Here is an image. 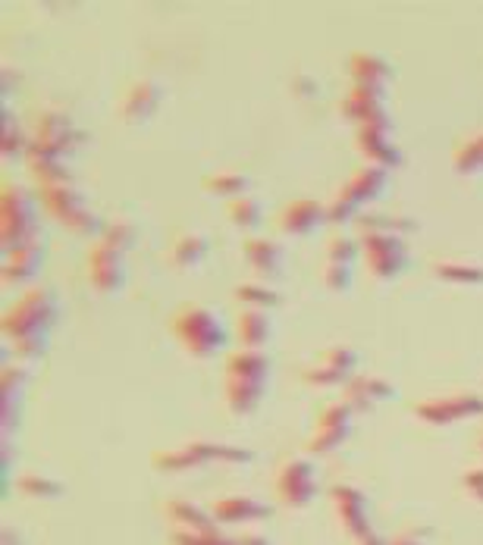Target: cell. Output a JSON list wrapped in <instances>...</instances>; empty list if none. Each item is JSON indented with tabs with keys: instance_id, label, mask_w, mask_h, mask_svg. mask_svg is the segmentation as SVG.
I'll list each match as a JSON object with an SVG mask.
<instances>
[{
	"instance_id": "cell-1",
	"label": "cell",
	"mask_w": 483,
	"mask_h": 545,
	"mask_svg": "<svg viewBox=\"0 0 483 545\" xmlns=\"http://www.w3.org/2000/svg\"><path fill=\"white\" fill-rule=\"evenodd\" d=\"M60 320V298L51 286H29L4 314V339L19 358H41Z\"/></svg>"
},
{
	"instance_id": "cell-2",
	"label": "cell",
	"mask_w": 483,
	"mask_h": 545,
	"mask_svg": "<svg viewBox=\"0 0 483 545\" xmlns=\"http://www.w3.org/2000/svg\"><path fill=\"white\" fill-rule=\"evenodd\" d=\"M167 329H170V336L182 345V351L192 354V358H198V361L214 358V354H220L229 345L226 323L220 320V314L211 304H201V301L179 304L167 320Z\"/></svg>"
},
{
	"instance_id": "cell-3",
	"label": "cell",
	"mask_w": 483,
	"mask_h": 545,
	"mask_svg": "<svg viewBox=\"0 0 483 545\" xmlns=\"http://www.w3.org/2000/svg\"><path fill=\"white\" fill-rule=\"evenodd\" d=\"M386 188H389V170L367 167L364 163L361 170H355L333 192V198L327 204V223H333V226L355 223L367 204H377L386 195Z\"/></svg>"
},
{
	"instance_id": "cell-4",
	"label": "cell",
	"mask_w": 483,
	"mask_h": 545,
	"mask_svg": "<svg viewBox=\"0 0 483 545\" xmlns=\"http://www.w3.org/2000/svg\"><path fill=\"white\" fill-rule=\"evenodd\" d=\"M41 239L38 226V198L19 182H4L0 195V245L4 254Z\"/></svg>"
},
{
	"instance_id": "cell-5",
	"label": "cell",
	"mask_w": 483,
	"mask_h": 545,
	"mask_svg": "<svg viewBox=\"0 0 483 545\" xmlns=\"http://www.w3.org/2000/svg\"><path fill=\"white\" fill-rule=\"evenodd\" d=\"M41 207L48 217H54L63 229H69L73 235H82V239H101V232L107 226V220H101V213H95L88 207L85 195L79 192V188L73 182L66 185H48L41 188Z\"/></svg>"
},
{
	"instance_id": "cell-6",
	"label": "cell",
	"mask_w": 483,
	"mask_h": 545,
	"mask_svg": "<svg viewBox=\"0 0 483 545\" xmlns=\"http://www.w3.org/2000/svg\"><path fill=\"white\" fill-rule=\"evenodd\" d=\"M85 141H88V135L76 126V120H69V113H63L57 107H44L35 113L32 141H29L26 154L66 160L73 151H79Z\"/></svg>"
},
{
	"instance_id": "cell-7",
	"label": "cell",
	"mask_w": 483,
	"mask_h": 545,
	"mask_svg": "<svg viewBox=\"0 0 483 545\" xmlns=\"http://www.w3.org/2000/svg\"><path fill=\"white\" fill-rule=\"evenodd\" d=\"M364 267L377 282H393L408 270V245L396 232H361Z\"/></svg>"
},
{
	"instance_id": "cell-8",
	"label": "cell",
	"mask_w": 483,
	"mask_h": 545,
	"mask_svg": "<svg viewBox=\"0 0 483 545\" xmlns=\"http://www.w3.org/2000/svg\"><path fill=\"white\" fill-rule=\"evenodd\" d=\"M273 495L276 502L298 511L308 508L317 495V470L305 458H286L273 470Z\"/></svg>"
},
{
	"instance_id": "cell-9",
	"label": "cell",
	"mask_w": 483,
	"mask_h": 545,
	"mask_svg": "<svg viewBox=\"0 0 483 545\" xmlns=\"http://www.w3.org/2000/svg\"><path fill=\"white\" fill-rule=\"evenodd\" d=\"M85 276L91 289L101 295H117L126 286V254L107 245L104 239H95L85 251Z\"/></svg>"
},
{
	"instance_id": "cell-10",
	"label": "cell",
	"mask_w": 483,
	"mask_h": 545,
	"mask_svg": "<svg viewBox=\"0 0 483 545\" xmlns=\"http://www.w3.org/2000/svg\"><path fill=\"white\" fill-rule=\"evenodd\" d=\"M352 423H355V408L349 401H327L320 408L317 420H314V430L308 436V452L311 455H330L336 448L349 439L352 433Z\"/></svg>"
},
{
	"instance_id": "cell-11",
	"label": "cell",
	"mask_w": 483,
	"mask_h": 545,
	"mask_svg": "<svg viewBox=\"0 0 483 545\" xmlns=\"http://www.w3.org/2000/svg\"><path fill=\"white\" fill-rule=\"evenodd\" d=\"M358 367V351L349 345H330L327 351H320V358L302 370V379L308 386L330 389V386H349V379L355 376Z\"/></svg>"
},
{
	"instance_id": "cell-12",
	"label": "cell",
	"mask_w": 483,
	"mask_h": 545,
	"mask_svg": "<svg viewBox=\"0 0 483 545\" xmlns=\"http://www.w3.org/2000/svg\"><path fill=\"white\" fill-rule=\"evenodd\" d=\"M483 414V398L474 392H455V395H436L414 405V417L430 426H452L458 420H468Z\"/></svg>"
},
{
	"instance_id": "cell-13",
	"label": "cell",
	"mask_w": 483,
	"mask_h": 545,
	"mask_svg": "<svg viewBox=\"0 0 483 545\" xmlns=\"http://www.w3.org/2000/svg\"><path fill=\"white\" fill-rule=\"evenodd\" d=\"M160 101H164V85L151 76L132 79L117 98V116L126 126H142L157 113Z\"/></svg>"
},
{
	"instance_id": "cell-14",
	"label": "cell",
	"mask_w": 483,
	"mask_h": 545,
	"mask_svg": "<svg viewBox=\"0 0 483 545\" xmlns=\"http://www.w3.org/2000/svg\"><path fill=\"white\" fill-rule=\"evenodd\" d=\"M339 113L342 120L361 126H380V129H393V116L386 110V91H374V88H361L352 85L345 91V98L339 101Z\"/></svg>"
},
{
	"instance_id": "cell-15",
	"label": "cell",
	"mask_w": 483,
	"mask_h": 545,
	"mask_svg": "<svg viewBox=\"0 0 483 545\" xmlns=\"http://www.w3.org/2000/svg\"><path fill=\"white\" fill-rule=\"evenodd\" d=\"M211 461H220V442H207V439H192L176 448H160V452L151 455V464L160 473H186Z\"/></svg>"
},
{
	"instance_id": "cell-16",
	"label": "cell",
	"mask_w": 483,
	"mask_h": 545,
	"mask_svg": "<svg viewBox=\"0 0 483 545\" xmlns=\"http://www.w3.org/2000/svg\"><path fill=\"white\" fill-rule=\"evenodd\" d=\"M327 223V204H320L314 198H295L286 201L280 210L273 213V229L292 235V239H302V235L317 232Z\"/></svg>"
},
{
	"instance_id": "cell-17",
	"label": "cell",
	"mask_w": 483,
	"mask_h": 545,
	"mask_svg": "<svg viewBox=\"0 0 483 545\" xmlns=\"http://www.w3.org/2000/svg\"><path fill=\"white\" fill-rule=\"evenodd\" d=\"M355 151L364 157L367 167H383V170H399L405 160L393 138V129L380 126H361L355 132Z\"/></svg>"
},
{
	"instance_id": "cell-18",
	"label": "cell",
	"mask_w": 483,
	"mask_h": 545,
	"mask_svg": "<svg viewBox=\"0 0 483 545\" xmlns=\"http://www.w3.org/2000/svg\"><path fill=\"white\" fill-rule=\"evenodd\" d=\"M330 502H333L339 527L352 539H361L367 530H371V524H367V499H364V492L358 486H349V483L333 486L330 489Z\"/></svg>"
},
{
	"instance_id": "cell-19",
	"label": "cell",
	"mask_w": 483,
	"mask_h": 545,
	"mask_svg": "<svg viewBox=\"0 0 483 545\" xmlns=\"http://www.w3.org/2000/svg\"><path fill=\"white\" fill-rule=\"evenodd\" d=\"M242 257L251 267L258 279H280L283 264H286V251L283 245H276L273 239H261V235H251L242 242Z\"/></svg>"
},
{
	"instance_id": "cell-20",
	"label": "cell",
	"mask_w": 483,
	"mask_h": 545,
	"mask_svg": "<svg viewBox=\"0 0 483 545\" xmlns=\"http://www.w3.org/2000/svg\"><path fill=\"white\" fill-rule=\"evenodd\" d=\"M44 260V239H35L10 254H4V289H19L32 282Z\"/></svg>"
},
{
	"instance_id": "cell-21",
	"label": "cell",
	"mask_w": 483,
	"mask_h": 545,
	"mask_svg": "<svg viewBox=\"0 0 483 545\" xmlns=\"http://www.w3.org/2000/svg\"><path fill=\"white\" fill-rule=\"evenodd\" d=\"M207 248H211V242H207L204 232L182 229L170 239V245L164 251V260H167V267H173V270H192L207 257Z\"/></svg>"
},
{
	"instance_id": "cell-22",
	"label": "cell",
	"mask_w": 483,
	"mask_h": 545,
	"mask_svg": "<svg viewBox=\"0 0 483 545\" xmlns=\"http://www.w3.org/2000/svg\"><path fill=\"white\" fill-rule=\"evenodd\" d=\"M349 69V79L352 85H361V88H374V91H386V85L393 82V66H389L380 54H371V51H355L345 63Z\"/></svg>"
},
{
	"instance_id": "cell-23",
	"label": "cell",
	"mask_w": 483,
	"mask_h": 545,
	"mask_svg": "<svg viewBox=\"0 0 483 545\" xmlns=\"http://www.w3.org/2000/svg\"><path fill=\"white\" fill-rule=\"evenodd\" d=\"M386 398H396V386L374 373L352 376L349 386H345V401H349L355 411H371L377 401H386Z\"/></svg>"
},
{
	"instance_id": "cell-24",
	"label": "cell",
	"mask_w": 483,
	"mask_h": 545,
	"mask_svg": "<svg viewBox=\"0 0 483 545\" xmlns=\"http://www.w3.org/2000/svg\"><path fill=\"white\" fill-rule=\"evenodd\" d=\"M217 524H248V520H264L270 517V508L251 495H226V499L214 502L211 508Z\"/></svg>"
},
{
	"instance_id": "cell-25",
	"label": "cell",
	"mask_w": 483,
	"mask_h": 545,
	"mask_svg": "<svg viewBox=\"0 0 483 545\" xmlns=\"http://www.w3.org/2000/svg\"><path fill=\"white\" fill-rule=\"evenodd\" d=\"M223 376L236 379H255V383H267L270 376V358L261 348H236L233 354H226L223 361Z\"/></svg>"
},
{
	"instance_id": "cell-26",
	"label": "cell",
	"mask_w": 483,
	"mask_h": 545,
	"mask_svg": "<svg viewBox=\"0 0 483 545\" xmlns=\"http://www.w3.org/2000/svg\"><path fill=\"white\" fill-rule=\"evenodd\" d=\"M267 383H255V379H236V376H223V405L233 414H251L264 398Z\"/></svg>"
},
{
	"instance_id": "cell-27",
	"label": "cell",
	"mask_w": 483,
	"mask_h": 545,
	"mask_svg": "<svg viewBox=\"0 0 483 545\" xmlns=\"http://www.w3.org/2000/svg\"><path fill=\"white\" fill-rule=\"evenodd\" d=\"M164 517L170 520L173 530H192V533H217V520L214 514L201 511L198 505L192 502H182V499H173L164 505Z\"/></svg>"
},
{
	"instance_id": "cell-28",
	"label": "cell",
	"mask_w": 483,
	"mask_h": 545,
	"mask_svg": "<svg viewBox=\"0 0 483 545\" xmlns=\"http://www.w3.org/2000/svg\"><path fill=\"white\" fill-rule=\"evenodd\" d=\"M273 333V323L267 311H258V307H242L239 317H236V339L239 348H261L267 345Z\"/></svg>"
},
{
	"instance_id": "cell-29",
	"label": "cell",
	"mask_w": 483,
	"mask_h": 545,
	"mask_svg": "<svg viewBox=\"0 0 483 545\" xmlns=\"http://www.w3.org/2000/svg\"><path fill=\"white\" fill-rule=\"evenodd\" d=\"M201 188L207 195L214 198H242L248 188H251V176L242 173V170H217V173H207L201 179Z\"/></svg>"
},
{
	"instance_id": "cell-30",
	"label": "cell",
	"mask_w": 483,
	"mask_h": 545,
	"mask_svg": "<svg viewBox=\"0 0 483 545\" xmlns=\"http://www.w3.org/2000/svg\"><path fill=\"white\" fill-rule=\"evenodd\" d=\"M430 273L443 282H455V286H483V267L471 260H433Z\"/></svg>"
},
{
	"instance_id": "cell-31",
	"label": "cell",
	"mask_w": 483,
	"mask_h": 545,
	"mask_svg": "<svg viewBox=\"0 0 483 545\" xmlns=\"http://www.w3.org/2000/svg\"><path fill=\"white\" fill-rule=\"evenodd\" d=\"M452 167L458 176H480L483 173V132H474L465 141H458L455 151H452Z\"/></svg>"
},
{
	"instance_id": "cell-32",
	"label": "cell",
	"mask_w": 483,
	"mask_h": 545,
	"mask_svg": "<svg viewBox=\"0 0 483 545\" xmlns=\"http://www.w3.org/2000/svg\"><path fill=\"white\" fill-rule=\"evenodd\" d=\"M226 220L233 223L236 229H242V232H255L264 223V207H261L258 198H251V195L233 198L226 204Z\"/></svg>"
},
{
	"instance_id": "cell-33",
	"label": "cell",
	"mask_w": 483,
	"mask_h": 545,
	"mask_svg": "<svg viewBox=\"0 0 483 545\" xmlns=\"http://www.w3.org/2000/svg\"><path fill=\"white\" fill-rule=\"evenodd\" d=\"M29 157V173L32 179L48 188V185H66L73 182V173H69L66 160H54V157H38V154H26Z\"/></svg>"
},
{
	"instance_id": "cell-34",
	"label": "cell",
	"mask_w": 483,
	"mask_h": 545,
	"mask_svg": "<svg viewBox=\"0 0 483 545\" xmlns=\"http://www.w3.org/2000/svg\"><path fill=\"white\" fill-rule=\"evenodd\" d=\"M355 223H358V232H396V235H405V232L418 229V220L402 217V213H361Z\"/></svg>"
},
{
	"instance_id": "cell-35",
	"label": "cell",
	"mask_w": 483,
	"mask_h": 545,
	"mask_svg": "<svg viewBox=\"0 0 483 545\" xmlns=\"http://www.w3.org/2000/svg\"><path fill=\"white\" fill-rule=\"evenodd\" d=\"M29 383V370L26 367H4V430H13V405L22 401V392H26Z\"/></svg>"
},
{
	"instance_id": "cell-36",
	"label": "cell",
	"mask_w": 483,
	"mask_h": 545,
	"mask_svg": "<svg viewBox=\"0 0 483 545\" xmlns=\"http://www.w3.org/2000/svg\"><path fill=\"white\" fill-rule=\"evenodd\" d=\"M233 301L239 307H258V311H270V307H276L283 298H280V292L267 289L264 282H239V286L233 289Z\"/></svg>"
},
{
	"instance_id": "cell-37",
	"label": "cell",
	"mask_w": 483,
	"mask_h": 545,
	"mask_svg": "<svg viewBox=\"0 0 483 545\" xmlns=\"http://www.w3.org/2000/svg\"><path fill=\"white\" fill-rule=\"evenodd\" d=\"M16 489L29 499H60L66 492V486L54 477H41V473H22L16 480Z\"/></svg>"
},
{
	"instance_id": "cell-38",
	"label": "cell",
	"mask_w": 483,
	"mask_h": 545,
	"mask_svg": "<svg viewBox=\"0 0 483 545\" xmlns=\"http://www.w3.org/2000/svg\"><path fill=\"white\" fill-rule=\"evenodd\" d=\"M317 276H320V286H324L327 292H349L352 289V282H355V276H352V264H339V260H324V267L317 270Z\"/></svg>"
},
{
	"instance_id": "cell-39",
	"label": "cell",
	"mask_w": 483,
	"mask_h": 545,
	"mask_svg": "<svg viewBox=\"0 0 483 545\" xmlns=\"http://www.w3.org/2000/svg\"><path fill=\"white\" fill-rule=\"evenodd\" d=\"M101 239L107 242V245H113L117 251H132L135 248V242H138V226L132 223V220H126V217H117V220H107V226H104V232H101Z\"/></svg>"
},
{
	"instance_id": "cell-40",
	"label": "cell",
	"mask_w": 483,
	"mask_h": 545,
	"mask_svg": "<svg viewBox=\"0 0 483 545\" xmlns=\"http://www.w3.org/2000/svg\"><path fill=\"white\" fill-rule=\"evenodd\" d=\"M361 254V242L352 239V235H330L324 245V260H339V264H355V257Z\"/></svg>"
},
{
	"instance_id": "cell-41",
	"label": "cell",
	"mask_w": 483,
	"mask_h": 545,
	"mask_svg": "<svg viewBox=\"0 0 483 545\" xmlns=\"http://www.w3.org/2000/svg\"><path fill=\"white\" fill-rule=\"evenodd\" d=\"M4 160L10 163L13 157H19L22 151H29V141L26 135L19 132V126L13 129V120H10V110H4Z\"/></svg>"
},
{
	"instance_id": "cell-42",
	"label": "cell",
	"mask_w": 483,
	"mask_h": 545,
	"mask_svg": "<svg viewBox=\"0 0 483 545\" xmlns=\"http://www.w3.org/2000/svg\"><path fill=\"white\" fill-rule=\"evenodd\" d=\"M220 533H192V530H173L170 545H214Z\"/></svg>"
},
{
	"instance_id": "cell-43",
	"label": "cell",
	"mask_w": 483,
	"mask_h": 545,
	"mask_svg": "<svg viewBox=\"0 0 483 545\" xmlns=\"http://www.w3.org/2000/svg\"><path fill=\"white\" fill-rule=\"evenodd\" d=\"M427 539H430L427 527H408L389 539V545H427Z\"/></svg>"
},
{
	"instance_id": "cell-44",
	"label": "cell",
	"mask_w": 483,
	"mask_h": 545,
	"mask_svg": "<svg viewBox=\"0 0 483 545\" xmlns=\"http://www.w3.org/2000/svg\"><path fill=\"white\" fill-rule=\"evenodd\" d=\"M220 461L223 464H251V461H255V452H248V448H239V445H223L220 442Z\"/></svg>"
},
{
	"instance_id": "cell-45",
	"label": "cell",
	"mask_w": 483,
	"mask_h": 545,
	"mask_svg": "<svg viewBox=\"0 0 483 545\" xmlns=\"http://www.w3.org/2000/svg\"><path fill=\"white\" fill-rule=\"evenodd\" d=\"M462 486L468 489L471 499L483 502V467H471L465 477H462Z\"/></svg>"
},
{
	"instance_id": "cell-46",
	"label": "cell",
	"mask_w": 483,
	"mask_h": 545,
	"mask_svg": "<svg viewBox=\"0 0 483 545\" xmlns=\"http://www.w3.org/2000/svg\"><path fill=\"white\" fill-rule=\"evenodd\" d=\"M292 91H298L302 98H308V94H314V82H311L305 73H298V76L292 79Z\"/></svg>"
},
{
	"instance_id": "cell-47",
	"label": "cell",
	"mask_w": 483,
	"mask_h": 545,
	"mask_svg": "<svg viewBox=\"0 0 483 545\" xmlns=\"http://www.w3.org/2000/svg\"><path fill=\"white\" fill-rule=\"evenodd\" d=\"M239 545H270V539L261 536V533H242L239 536Z\"/></svg>"
},
{
	"instance_id": "cell-48",
	"label": "cell",
	"mask_w": 483,
	"mask_h": 545,
	"mask_svg": "<svg viewBox=\"0 0 483 545\" xmlns=\"http://www.w3.org/2000/svg\"><path fill=\"white\" fill-rule=\"evenodd\" d=\"M355 542H358V545H389V539H380L374 530H367V533H364L361 539H355Z\"/></svg>"
},
{
	"instance_id": "cell-49",
	"label": "cell",
	"mask_w": 483,
	"mask_h": 545,
	"mask_svg": "<svg viewBox=\"0 0 483 545\" xmlns=\"http://www.w3.org/2000/svg\"><path fill=\"white\" fill-rule=\"evenodd\" d=\"M214 545H239V539H226V536H217Z\"/></svg>"
},
{
	"instance_id": "cell-50",
	"label": "cell",
	"mask_w": 483,
	"mask_h": 545,
	"mask_svg": "<svg viewBox=\"0 0 483 545\" xmlns=\"http://www.w3.org/2000/svg\"><path fill=\"white\" fill-rule=\"evenodd\" d=\"M477 448H480V455H483V436L477 439Z\"/></svg>"
}]
</instances>
